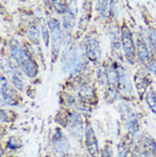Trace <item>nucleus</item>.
<instances>
[{
    "label": "nucleus",
    "instance_id": "nucleus-1",
    "mask_svg": "<svg viewBox=\"0 0 156 157\" xmlns=\"http://www.w3.org/2000/svg\"><path fill=\"white\" fill-rule=\"evenodd\" d=\"M10 54L12 57L21 65L23 72L28 77H35L38 74L37 64L17 42L10 45Z\"/></svg>",
    "mask_w": 156,
    "mask_h": 157
},
{
    "label": "nucleus",
    "instance_id": "nucleus-2",
    "mask_svg": "<svg viewBox=\"0 0 156 157\" xmlns=\"http://www.w3.org/2000/svg\"><path fill=\"white\" fill-rule=\"evenodd\" d=\"M63 70L71 74L78 73L84 63V50L81 46H76L71 50L67 48L63 52Z\"/></svg>",
    "mask_w": 156,
    "mask_h": 157
},
{
    "label": "nucleus",
    "instance_id": "nucleus-3",
    "mask_svg": "<svg viewBox=\"0 0 156 157\" xmlns=\"http://www.w3.org/2000/svg\"><path fill=\"white\" fill-rule=\"evenodd\" d=\"M48 26L51 29L52 35V58L55 61L58 56L59 51L63 41V33L60 28L59 22L55 19H51Z\"/></svg>",
    "mask_w": 156,
    "mask_h": 157
},
{
    "label": "nucleus",
    "instance_id": "nucleus-4",
    "mask_svg": "<svg viewBox=\"0 0 156 157\" xmlns=\"http://www.w3.org/2000/svg\"><path fill=\"white\" fill-rule=\"evenodd\" d=\"M122 45L127 61L133 64L136 58V48L133 42L132 34L130 29L125 26L122 28Z\"/></svg>",
    "mask_w": 156,
    "mask_h": 157
},
{
    "label": "nucleus",
    "instance_id": "nucleus-5",
    "mask_svg": "<svg viewBox=\"0 0 156 157\" xmlns=\"http://www.w3.org/2000/svg\"><path fill=\"white\" fill-rule=\"evenodd\" d=\"M137 54L139 56V59L141 62L144 64L146 67H148V69L150 72H154L156 74V66L151 59L150 53L148 51V46L143 41H139L138 45H137Z\"/></svg>",
    "mask_w": 156,
    "mask_h": 157
},
{
    "label": "nucleus",
    "instance_id": "nucleus-6",
    "mask_svg": "<svg viewBox=\"0 0 156 157\" xmlns=\"http://www.w3.org/2000/svg\"><path fill=\"white\" fill-rule=\"evenodd\" d=\"M86 144L91 157H98L99 146L93 128L88 126L86 129Z\"/></svg>",
    "mask_w": 156,
    "mask_h": 157
},
{
    "label": "nucleus",
    "instance_id": "nucleus-7",
    "mask_svg": "<svg viewBox=\"0 0 156 157\" xmlns=\"http://www.w3.org/2000/svg\"><path fill=\"white\" fill-rule=\"evenodd\" d=\"M52 146L56 153L60 155H65L70 150V144L65 136L58 131L52 138Z\"/></svg>",
    "mask_w": 156,
    "mask_h": 157
},
{
    "label": "nucleus",
    "instance_id": "nucleus-8",
    "mask_svg": "<svg viewBox=\"0 0 156 157\" xmlns=\"http://www.w3.org/2000/svg\"><path fill=\"white\" fill-rule=\"evenodd\" d=\"M86 53L87 57L92 62H97L101 58V48L99 43L93 38L87 39L86 44Z\"/></svg>",
    "mask_w": 156,
    "mask_h": 157
},
{
    "label": "nucleus",
    "instance_id": "nucleus-9",
    "mask_svg": "<svg viewBox=\"0 0 156 157\" xmlns=\"http://www.w3.org/2000/svg\"><path fill=\"white\" fill-rule=\"evenodd\" d=\"M106 78L109 87L113 90L120 82V73L113 67H108L106 70Z\"/></svg>",
    "mask_w": 156,
    "mask_h": 157
},
{
    "label": "nucleus",
    "instance_id": "nucleus-10",
    "mask_svg": "<svg viewBox=\"0 0 156 157\" xmlns=\"http://www.w3.org/2000/svg\"><path fill=\"white\" fill-rule=\"evenodd\" d=\"M113 0H98L99 11L103 18H108L111 14Z\"/></svg>",
    "mask_w": 156,
    "mask_h": 157
},
{
    "label": "nucleus",
    "instance_id": "nucleus-11",
    "mask_svg": "<svg viewBox=\"0 0 156 157\" xmlns=\"http://www.w3.org/2000/svg\"><path fill=\"white\" fill-rule=\"evenodd\" d=\"M2 96L6 103L10 105H14L16 104V96L15 90H12L11 88H9L8 86L2 89Z\"/></svg>",
    "mask_w": 156,
    "mask_h": 157
},
{
    "label": "nucleus",
    "instance_id": "nucleus-12",
    "mask_svg": "<svg viewBox=\"0 0 156 157\" xmlns=\"http://www.w3.org/2000/svg\"><path fill=\"white\" fill-rule=\"evenodd\" d=\"M120 81L121 86L123 88V90L127 93H131V90H132V86H131V84L128 75L125 74V71L122 70L120 73Z\"/></svg>",
    "mask_w": 156,
    "mask_h": 157
},
{
    "label": "nucleus",
    "instance_id": "nucleus-13",
    "mask_svg": "<svg viewBox=\"0 0 156 157\" xmlns=\"http://www.w3.org/2000/svg\"><path fill=\"white\" fill-rule=\"evenodd\" d=\"M146 101L148 103L150 110L154 114H156V93L153 90H150L147 93L146 96Z\"/></svg>",
    "mask_w": 156,
    "mask_h": 157
},
{
    "label": "nucleus",
    "instance_id": "nucleus-14",
    "mask_svg": "<svg viewBox=\"0 0 156 157\" xmlns=\"http://www.w3.org/2000/svg\"><path fill=\"white\" fill-rule=\"evenodd\" d=\"M74 21H75V17L72 12L67 14L65 16L64 19H63V27L67 31H71L73 29L74 26Z\"/></svg>",
    "mask_w": 156,
    "mask_h": 157
},
{
    "label": "nucleus",
    "instance_id": "nucleus-15",
    "mask_svg": "<svg viewBox=\"0 0 156 157\" xmlns=\"http://www.w3.org/2000/svg\"><path fill=\"white\" fill-rule=\"evenodd\" d=\"M79 96L85 100L87 101H91L94 98V92L92 89L90 87H83L82 89L79 91Z\"/></svg>",
    "mask_w": 156,
    "mask_h": 157
},
{
    "label": "nucleus",
    "instance_id": "nucleus-16",
    "mask_svg": "<svg viewBox=\"0 0 156 157\" xmlns=\"http://www.w3.org/2000/svg\"><path fill=\"white\" fill-rule=\"evenodd\" d=\"M128 153V148L124 142H121L118 146V157H126Z\"/></svg>",
    "mask_w": 156,
    "mask_h": 157
},
{
    "label": "nucleus",
    "instance_id": "nucleus-17",
    "mask_svg": "<svg viewBox=\"0 0 156 157\" xmlns=\"http://www.w3.org/2000/svg\"><path fill=\"white\" fill-rule=\"evenodd\" d=\"M146 145L148 146V149H150L153 157H156V144L154 141L151 138H147L146 139Z\"/></svg>",
    "mask_w": 156,
    "mask_h": 157
},
{
    "label": "nucleus",
    "instance_id": "nucleus-18",
    "mask_svg": "<svg viewBox=\"0 0 156 157\" xmlns=\"http://www.w3.org/2000/svg\"><path fill=\"white\" fill-rule=\"evenodd\" d=\"M149 39H150V42L152 44V47L154 51V54L156 56V32L154 30H151L149 33Z\"/></svg>",
    "mask_w": 156,
    "mask_h": 157
},
{
    "label": "nucleus",
    "instance_id": "nucleus-19",
    "mask_svg": "<svg viewBox=\"0 0 156 157\" xmlns=\"http://www.w3.org/2000/svg\"><path fill=\"white\" fill-rule=\"evenodd\" d=\"M12 80H13V83H14V85L16 86V87L17 89H19L20 90H21L23 89V82H22L21 79L18 78L16 75H13Z\"/></svg>",
    "mask_w": 156,
    "mask_h": 157
},
{
    "label": "nucleus",
    "instance_id": "nucleus-20",
    "mask_svg": "<svg viewBox=\"0 0 156 157\" xmlns=\"http://www.w3.org/2000/svg\"><path fill=\"white\" fill-rule=\"evenodd\" d=\"M56 121H58L61 125L65 126L67 125V117L64 113H60L56 116Z\"/></svg>",
    "mask_w": 156,
    "mask_h": 157
},
{
    "label": "nucleus",
    "instance_id": "nucleus-21",
    "mask_svg": "<svg viewBox=\"0 0 156 157\" xmlns=\"http://www.w3.org/2000/svg\"><path fill=\"white\" fill-rule=\"evenodd\" d=\"M54 4H55V9L57 10L58 12H65L66 11V7L63 4V2L61 0H54Z\"/></svg>",
    "mask_w": 156,
    "mask_h": 157
},
{
    "label": "nucleus",
    "instance_id": "nucleus-22",
    "mask_svg": "<svg viewBox=\"0 0 156 157\" xmlns=\"http://www.w3.org/2000/svg\"><path fill=\"white\" fill-rule=\"evenodd\" d=\"M13 112H9V111H5V110H2L1 111V121L2 122L4 121H11V120H10V119H13L10 116V114H11Z\"/></svg>",
    "mask_w": 156,
    "mask_h": 157
},
{
    "label": "nucleus",
    "instance_id": "nucleus-23",
    "mask_svg": "<svg viewBox=\"0 0 156 157\" xmlns=\"http://www.w3.org/2000/svg\"><path fill=\"white\" fill-rule=\"evenodd\" d=\"M9 146L11 149H16L21 146V144H19V140H17L16 137H11L10 140L9 141Z\"/></svg>",
    "mask_w": 156,
    "mask_h": 157
},
{
    "label": "nucleus",
    "instance_id": "nucleus-24",
    "mask_svg": "<svg viewBox=\"0 0 156 157\" xmlns=\"http://www.w3.org/2000/svg\"><path fill=\"white\" fill-rule=\"evenodd\" d=\"M29 37L35 43L36 42H39V33H38V30H36L35 28H33L32 30L31 29V31L29 33Z\"/></svg>",
    "mask_w": 156,
    "mask_h": 157
},
{
    "label": "nucleus",
    "instance_id": "nucleus-25",
    "mask_svg": "<svg viewBox=\"0 0 156 157\" xmlns=\"http://www.w3.org/2000/svg\"><path fill=\"white\" fill-rule=\"evenodd\" d=\"M42 33H43V39L44 41V43H45V45L48 46V44H49V40H50V35H49V32L45 28H43V32H42Z\"/></svg>",
    "mask_w": 156,
    "mask_h": 157
},
{
    "label": "nucleus",
    "instance_id": "nucleus-26",
    "mask_svg": "<svg viewBox=\"0 0 156 157\" xmlns=\"http://www.w3.org/2000/svg\"><path fill=\"white\" fill-rule=\"evenodd\" d=\"M102 157H113V155H112L111 151H110L109 149H104V151H103V153H102Z\"/></svg>",
    "mask_w": 156,
    "mask_h": 157
},
{
    "label": "nucleus",
    "instance_id": "nucleus-27",
    "mask_svg": "<svg viewBox=\"0 0 156 157\" xmlns=\"http://www.w3.org/2000/svg\"><path fill=\"white\" fill-rule=\"evenodd\" d=\"M1 86H2V89L7 87V81L4 77H1Z\"/></svg>",
    "mask_w": 156,
    "mask_h": 157
}]
</instances>
